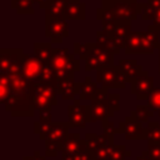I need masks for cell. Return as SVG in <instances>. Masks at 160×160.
<instances>
[{
    "mask_svg": "<svg viewBox=\"0 0 160 160\" xmlns=\"http://www.w3.org/2000/svg\"><path fill=\"white\" fill-rule=\"evenodd\" d=\"M138 12L142 20H154V18H155V12L148 6L146 2L138 4Z\"/></svg>",
    "mask_w": 160,
    "mask_h": 160,
    "instance_id": "obj_33",
    "label": "cell"
},
{
    "mask_svg": "<svg viewBox=\"0 0 160 160\" xmlns=\"http://www.w3.org/2000/svg\"><path fill=\"white\" fill-rule=\"evenodd\" d=\"M56 89L58 94L62 98V100H71L76 95H79V82L75 81L74 76H70L61 81Z\"/></svg>",
    "mask_w": 160,
    "mask_h": 160,
    "instance_id": "obj_19",
    "label": "cell"
},
{
    "mask_svg": "<svg viewBox=\"0 0 160 160\" xmlns=\"http://www.w3.org/2000/svg\"><path fill=\"white\" fill-rule=\"evenodd\" d=\"M35 2L39 5V8H41V9L46 10V9L50 6V4H51V0H35Z\"/></svg>",
    "mask_w": 160,
    "mask_h": 160,
    "instance_id": "obj_41",
    "label": "cell"
},
{
    "mask_svg": "<svg viewBox=\"0 0 160 160\" xmlns=\"http://www.w3.org/2000/svg\"><path fill=\"white\" fill-rule=\"evenodd\" d=\"M75 54H70L66 48H52V54L49 64L54 70V85H58L65 79L74 76V74L80 69V61L75 58Z\"/></svg>",
    "mask_w": 160,
    "mask_h": 160,
    "instance_id": "obj_1",
    "label": "cell"
},
{
    "mask_svg": "<svg viewBox=\"0 0 160 160\" xmlns=\"http://www.w3.org/2000/svg\"><path fill=\"white\" fill-rule=\"evenodd\" d=\"M131 156V151L125 148V145H114L106 160H125V158Z\"/></svg>",
    "mask_w": 160,
    "mask_h": 160,
    "instance_id": "obj_29",
    "label": "cell"
},
{
    "mask_svg": "<svg viewBox=\"0 0 160 160\" xmlns=\"http://www.w3.org/2000/svg\"><path fill=\"white\" fill-rule=\"evenodd\" d=\"M94 45H95V42H75L74 44V54L79 59L86 60V58L90 55Z\"/></svg>",
    "mask_w": 160,
    "mask_h": 160,
    "instance_id": "obj_28",
    "label": "cell"
},
{
    "mask_svg": "<svg viewBox=\"0 0 160 160\" xmlns=\"http://www.w3.org/2000/svg\"><path fill=\"white\" fill-rule=\"evenodd\" d=\"M138 0H102V8L110 10L115 21H132L139 16Z\"/></svg>",
    "mask_w": 160,
    "mask_h": 160,
    "instance_id": "obj_5",
    "label": "cell"
},
{
    "mask_svg": "<svg viewBox=\"0 0 160 160\" xmlns=\"http://www.w3.org/2000/svg\"><path fill=\"white\" fill-rule=\"evenodd\" d=\"M22 71L30 82H32V84L41 82L42 62L34 54H25L24 55Z\"/></svg>",
    "mask_w": 160,
    "mask_h": 160,
    "instance_id": "obj_12",
    "label": "cell"
},
{
    "mask_svg": "<svg viewBox=\"0 0 160 160\" xmlns=\"http://www.w3.org/2000/svg\"><path fill=\"white\" fill-rule=\"evenodd\" d=\"M35 0H11V8L16 10L18 14L24 15H32L35 12L32 4Z\"/></svg>",
    "mask_w": 160,
    "mask_h": 160,
    "instance_id": "obj_25",
    "label": "cell"
},
{
    "mask_svg": "<svg viewBox=\"0 0 160 160\" xmlns=\"http://www.w3.org/2000/svg\"><path fill=\"white\" fill-rule=\"evenodd\" d=\"M98 89V82L92 81L90 76H86L82 82H79V98L80 100H91Z\"/></svg>",
    "mask_w": 160,
    "mask_h": 160,
    "instance_id": "obj_22",
    "label": "cell"
},
{
    "mask_svg": "<svg viewBox=\"0 0 160 160\" xmlns=\"http://www.w3.org/2000/svg\"><path fill=\"white\" fill-rule=\"evenodd\" d=\"M109 101H110V105H111L112 110L116 112L120 109V96L118 94H110Z\"/></svg>",
    "mask_w": 160,
    "mask_h": 160,
    "instance_id": "obj_36",
    "label": "cell"
},
{
    "mask_svg": "<svg viewBox=\"0 0 160 160\" xmlns=\"http://www.w3.org/2000/svg\"><path fill=\"white\" fill-rule=\"evenodd\" d=\"M31 99L35 110L51 111V108L58 104V89L52 84H34L31 90Z\"/></svg>",
    "mask_w": 160,
    "mask_h": 160,
    "instance_id": "obj_4",
    "label": "cell"
},
{
    "mask_svg": "<svg viewBox=\"0 0 160 160\" xmlns=\"http://www.w3.org/2000/svg\"><path fill=\"white\" fill-rule=\"evenodd\" d=\"M136 160H150V156H149L148 150H144V151L141 152V155L136 156Z\"/></svg>",
    "mask_w": 160,
    "mask_h": 160,
    "instance_id": "obj_44",
    "label": "cell"
},
{
    "mask_svg": "<svg viewBox=\"0 0 160 160\" xmlns=\"http://www.w3.org/2000/svg\"><path fill=\"white\" fill-rule=\"evenodd\" d=\"M25 52L22 49H1L0 50V74L9 75L22 70Z\"/></svg>",
    "mask_w": 160,
    "mask_h": 160,
    "instance_id": "obj_7",
    "label": "cell"
},
{
    "mask_svg": "<svg viewBox=\"0 0 160 160\" xmlns=\"http://www.w3.org/2000/svg\"><path fill=\"white\" fill-rule=\"evenodd\" d=\"M152 25L160 31V9L156 11V14H155V18H154V22H152Z\"/></svg>",
    "mask_w": 160,
    "mask_h": 160,
    "instance_id": "obj_43",
    "label": "cell"
},
{
    "mask_svg": "<svg viewBox=\"0 0 160 160\" xmlns=\"http://www.w3.org/2000/svg\"><path fill=\"white\" fill-rule=\"evenodd\" d=\"M22 160H45V156L40 155V151L35 150L34 151V155H31V156H24Z\"/></svg>",
    "mask_w": 160,
    "mask_h": 160,
    "instance_id": "obj_40",
    "label": "cell"
},
{
    "mask_svg": "<svg viewBox=\"0 0 160 160\" xmlns=\"http://www.w3.org/2000/svg\"><path fill=\"white\" fill-rule=\"evenodd\" d=\"M118 68L120 70V72L124 75L126 82H131L134 79H136L138 76H140L142 74V66L140 64H138L136 60H128V59H122L119 60Z\"/></svg>",
    "mask_w": 160,
    "mask_h": 160,
    "instance_id": "obj_17",
    "label": "cell"
},
{
    "mask_svg": "<svg viewBox=\"0 0 160 160\" xmlns=\"http://www.w3.org/2000/svg\"><path fill=\"white\" fill-rule=\"evenodd\" d=\"M45 36L50 39V42L61 44L62 39L69 36L68 20L64 16L45 15Z\"/></svg>",
    "mask_w": 160,
    "mask_h": 160,
    "instance_id": "obj_8",
    "label": "cell"
},
{
    "mask_svg": "<svg viewBox=\"0 0 160 160\" xmlns=\"http://www.w3.org/2000/svg\"><path fill=\"white\" fill-rule=\"evenodd\" d=\"M9 95H10V80H9V75L0 74V102L2 105L6 104Z\"/></svg>",
    "mask_w": 160,
    "mask_h": 160,
    "instance_id": "obj_30",
    "label": "cell"
},
{
    "mask_svg": "<svg viewBox=\"0 0 160 160\" xmlns=\"http://www.w3.org/2000/svg\"><path fill=\"white\" fill-rule=\"evenodd\" d=\"M89 116V105H81L79 100H75L72 105L68 106V122L70 128H80L84 129Z\"/></svg>",
    "mask_w": 160,
    "mask_h": 160,
    "instance_id": "obj_11",
    "label": "cell"
},
{
    "mask_svg": "<svg viewBox=\"0 0 160 160\" xmlns=\"http://www.w3.org/2000/svg\"><path fill=\"white\" fill-rule=\"evenodd\" d=\"M69 122H51L48 126L44 141H45V155L58 156L61 152L62 146L69 138Z\"/></svg>",
    "mask_w": 160,
    "mask_h": 160,
    "instance_id": "obj_2",
    "label": "cell"
},
{
    "mask_svg": "<svg viewBox=\"0 0 160 160\" xmlns=\"http://www.w3.org/2000/svg\"><path fill=\"white\" fill-rule=\"evenodd\" d=\"M114 65V54L100 48L96 42L90 52V55L85 60V71L98 70L105 66Z\"/></svg>",
    "mask_w": 160,
    "mask_h": 160,
    "instance_id": "obj_9",
    "label": "cell"
},
{
    "mask_svg": "<svg viewBox=\"0 0 160 160\" xmlns=\"http://www.w3.org/2000/svg\"><path fill=\"white\" fill-rule=\"evenodd\" d=\"M125 122H126V131L124 135L126 140H146L148 128H144L142 122L136 121L131 115L125 118Z\"/></svg>",
    "mask_w": 160,
    "mask_h": 160,
    "instance_id": "obj_15",
    "label": "cell"
},
{
    "mask_svg": "<svg viewBox=\"0 0 160 160\" xmlns=\"http://www.w3.org/2000/svg\"><path fill=\"white\" fill-rule=\"evenodd\" d=\"M108 90L109 89L101 86L96 89L95 95L90 100V105H89V116H88L89 122L104 121L105 119L114 116L115 111L110 105L109 101L110 92Z\"/></svg>",
    "mask_w": 160,
    "mask_h": 160,
    "instance_id": "obj_3",
    "label": "cell"
},
{
    "mask_svg": "<svg viewBox=\"0 0 160 160\" xmlns=\"http://www.w3.org/2000/svg\"><path fill=\"white\" fill-rule=\"evenodd\" d=\"M130 32H131V21H119L116 29L109 34L116 41L119 48L122 50V49H125L126 40H128V36L130 35Z\"/></svg>",
    "mask_w": 160,
    "mask_h": 160,
    "instance_id": "obj_20",
    "label": "cell"
},
{
    "mask_svg": "<svg viewBox=\"0 0 160 160\" xmlns=\"http://www.w3.org/2000/svg\"><path fill=\"white\" fill-rule=\"evenodd\" d=\"M148 152H149L150 160H160V145L148 144Z\"/></svg>",
    "mask_w": 160,
    "mask_h": 160,
    "instance_id": "obj_34",
    "label": "cell"
},
{
    "mask_svg": "<svg viewBox=\"0 0 160 160\" xmlns=\"http://www.w3.org/2000/svg\"><path fill=\"white\" fill-rule=\"evenodd\" d=\"M159 75H160V64H159Z\"/></svg>",
    "mask_w": 160,
    "mask_h": 160,
    "instance_id": "obj_46",
    "label": "cell"
},
{
    "mask_svg": "<svg viewBox=\"0 0 160 160\" xmlns=\"http://www.w3.org/2000/svg\"><path fill=\"white\" fill-rule=\"evenodd\" d=\"M146 4H148V6H149L155 14H156V11L160 9V0H148Z\"/></svg>",
    "mask_w": 160,
    "mask_h": 160,
    "instance_id": "obj_39",
    "label": "cell"
},
{
    "mask_svg": "<svg viewBox=\"0 0 160 160\" xmlns=\"http://www.w3.org/2000/svg\"><path fill=\"white\" fill-rule=\"evenodd\" d=\"M54 70L49 62L42 64V71H41V82L45 84H52L54 85Z\"/></svg>",
    "mask_w": 160,
    "mask_h": 160,
    "instance_id": "obj_32",
    "label": "cell"
},
{
    "mask_svg": "<svg viewBox=\"0 0 160 160\" xmlns=\"http://www.w3.org/2000/svg\"><path fill=\"white\" fill-rule=\"evenodd\" d=\"M51 54H52L51 42H35L34 44V55L42 64H46L50 61Z\"/></svg>",
    "mask_w": 160,
    "mask_h": 160,
    "instance_id": "obj_23",
    "label": "cell"
},
{
    "mask_svg": "<svg viewBox=\"0 0 160 160\" xmlns=\"http://www.w3.org/2000/svg\"><path fill=\"white\" fill-rule=\"evenodd\" d=\"M101 122H102V129H104V131H105V132L111 134V135H115L116 126H115V124H114L112 121H110L109 119H105V120H104V121H101Z\"/></svg>",
    "mask_w": 160,
    "mask_h": 160,
    "instance_id": "obj_35",
    "label": "cell"
},
{
    "mask_svg": "<svg viewBox=\"0 0 160 160\" xmlns=\"http://www.w3.org/2000/svg\"><path fill=\"white\" fill-rule=\"evenodd\" d=\"M96 82L101 88L106 89H124L126 86V80L120 72L118 65L105 66L96 70Z\"/></svg>",
    "mask_w": 160,
    "mask_h": 160,
    "instance_id": "obj_6",
    "label": "cell"
},
{
    "mask_svg": "<svg viewBox=\"0 0 160 160\" xmlns=\"http://www.w3.org/2000/svg\"><path fill=\"white\" fill-rule=\"evenodd\" d=\"M154 90V78L149 75L146 70L140 76L130 82V92L136 96L138 100H148Z\"/></svg>",
    "mask_w": 160,
    "mask_h": 160,
    "instance_id": "obj_10",
    "label": "cell"
},
{
    "mask_svg": "<svg viewBox=\"0 0 160 160\" xmlns=\"http://www.w3.org/2000/svg\"><path fill=\"white\" fill-rule=\"evenodd\" d=\"M86 149H89L86 140L80 139V135L78 132H72V134H69V138L66 139L60 154L61 156H75L76 154Z\"/></svg>",
    "mask_w": 160,
    "mask_h": 160,
    "instance_id": "obj_13",
    "label": "cell"
},
{
    "mask_svg": "<svg viewBox=\"0 0 160 160\" xmlns=\"http://www.w3.org/2000/svg\"><path fill=\"white\" fill-rule=\"evenodd\" d=\"M39 121L44 124H51V111H39Z\"/></svg>",
    "mask_w": 160,
    "mask_h": 160,
    "instance_id": "obj_38",
    "label": "cell"
},
{
    "mask_svg": "<svg viewBox=\"0 0 160 160\" xmlns=\"http://www.w3.org/2000/svg\"><path fill=\"white\" fill-rule=\"evenodd\" d=\"M158 50H159V64H160V44H159V46H158Z\"/></svg>",
    "mask_w": 160,
    "mask_h": 160,
    "instance_id": "obj_45",
    "label": "cell"
},
{
    "mask_svg": "<svg viewBox=\"0 0 160 160\" xmlns=\"http://www.w3.org/2000/svg\"><path fill=\"white\" fill-rule=\"evenodd\" d=\"M144 35L145 31H131L130 35L128 36L126 45H125V54H146L145 44H144Z\"/></svg>",
    "mask_w": 160,
    "mask_h": 160,
    "instance_id": "obj_16",
    "label": "cell"
},
{
    "mask_svg": "<svg viewBox=\"0 0 160 160\" xmlns=\"http://www.w3.org/2000/svg\"><path fill=\"white\" fill-rule=\"evenodd\" d=\"M100 48H102V49H105V50H108V51H110V52H112L114 55H116V54H119L120 52V48H119V45L116 44V41L110 36V34L108 32V31H105V30H98V32H96V41H95Z\"/></svg>",
    "mask_w": 160,
    "mask_h": 160,
    "instance_id": "obj_21",
    "label": "cell"
},
{
    "mask_svg": "<svg viewBox=\"0 0 160 160\" xmlns=\"http://www.w3.org/2000/svg\"><path fill=\"white\" fill-rule=\"evenodd\" d=\"M85 140L88 142V148L91 151V154L100 149L114 145V135L108 134L105 131L101 135H98L94 132H88V134H85Z\"/></svg>",
    "mask_w": 160,
    "mask_h": 160,
    "instance_id": "obj_14",
    "label": "cell"
},
{
    "mask_svg": "<svg viewBox=\"0 0 160 160\" xmlns=\"http://www.w3.org/2000/svg\"><path fill=\"white\" fill-rule=\"evenodd\" d=\"M148 144H156L160 145V124L156 121L148 122Z\"/></svg>",
    "mask_w": 160,
    "mask_h": 160,
    "instance_id": "obj_26",
    "label": "cell"
},
{
    "mask_svg": "<svg viewBox=\"0 0 160 160\" xmlns=\"http://www.w3.org/2000/svg\"><path fill=\"white\" fill-rule=\"evenodd\" d=\"M66 20H85L86 18V5L81 0H69L64 15Z\"/></svg>",
    "mask_w": 160,
    "mask_h": 160,
    "instance_id": "obj_18",
    "label": "cell"
},
{
    "mask_svg": "<svg viewBox=\"0 0 160 160\" xmlns=\"http://www.w3.org/2000/svg\"><path fill=\"white\" fill-rule=\"evenodd\" d=\"M68 1L69 0H51L50 6L45 10V15H49V16H62Z\"/></svg>",
    "mask_w": 160,
    "mask_h": 160,
    "instance_id": "obj_27",
    "label": "cell"
},
{
    "mask_svg": "<svg viewBox=\"0 0 160 160\" xmlns=\"http://www.w3.org/2000/svg\"><path fill=\"white\" fill-rule=\"evenodd\" d=\"M125 131H126V122H125V120H124V121L119 122V125L116 126L115 134H125Z\"/></svg>",
    "mask_w": 160,
    "mask_h": 160,
    "instance_id": "obj_42",
    "label": "cell"
},
{
    "mask_svg": "<svg viewBox=\"0 0 160 160\" xmlns=\"http://www.w3.org/2000/svg\"><path fill=\"white\" fill-rule=\"evenodd\" d=\"M148 105L152 111L158 112L160 116V88H154L152 92L148 99Z\"/></svg>",
    "mask_w": 160,
    "mask_h": 160,
    "instance_id": "obj_31",
    "label": "cell"
},
{
    "mask_svg": "<svg viewBox=\"0 0 160 160\" xmlns=\"http://www.w3.org/2000/svg\"><path fill=\"white\" fill-rule=\"evenodd\" d=\"M155 111H152L149 105H138L135 108V110H132L130 112V115L136 120V121H140V122H149V119L151 116H154Z\"/></svg>",
    "mask_w": 160,
    "mask_h": 160,
    "instance_id": "obj_24",
    "label": "cell"
},
{
    "mask_svg": "<svg viewBox=\"0 0 160 160\" xmlns=\"http://www.w3.org/2000/svg\"><path fill=\"white\" fill-rule=\"evenodd\" d=\"M74 160H94V158H92L91 151L89 149H86V150L80 151L79 154H76L74 156Z\"/></svg>",
    "mask_w": 160,
    "mask_h": 160,
    "instance_id": "obj_37",
    "label": "cell"
}]
</instances>
